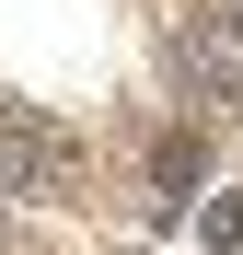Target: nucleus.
<instances>
[{
  "mask_svg": "<svg viewBox=\"0 0 243 255\" xmlns=\"http://www.w3.org/2000/svg\"><path fill=\"white\" fill-rule=\"evenodd\" d=\"M58 162H70V151H58L35 116H0V186H47Z\"/></svg>",
  "mask_w": 243,
  "mask_h": 255,
  "instance_id": "nucleus-2",
  "label": "nucleus"
},
{
  "mask_svg": "<svg viewBox=\"0 0 243 255\" xmlns=\"http://www.w3.org/2000/svg\"><path fill=\"white\" fill-rule=\"evenodd\" d=\"M209 255H243V197H220V209H209Z\"/></svg>",
  "mask_w": 243,
  "mask_h": 255,
  "instance_id": "nucleus-4",
  "label": "nucleus"
},
{
  "mask_svg": "<svg viewBox=\"0 0 243 255\" xmlns=\"http://www.w3.org/2000/svg\"><path fill=\"white\" fill-rule=\"evenodd\" d=\"M0 255H12V244H0Z\"/></svg>",
  "mask_w": 243,
  "mask_h": 255,
  "instance_id": "nucleus-5",
  "label": "nucleus"
},
{
  "mask_svg": "<svg viewBox=\"0 0 243 255\" xmlns=\"http://www.w3.org/2000/svg\"><path fill=\"white\" fill-rule=\"evenodd\" d=\"M174 81H185V105L232 116L243 105V12H185L174 23Z\"/></svg>",
  "mask_w": 243,
  "mask_h": 255,
  "instance_id": "nucleus-1",
  "label": "nucleus"
},
{
  "mask_svg": "<svg viewBox=\"0 0 243 255\" xmlns=\"http://www.w3.org/2000/svg\"><path fill=\"white\" fill-rule=\"evenodd\" d=\"M151 186H162V197H197V186H209V139H197V128H174V139L151 151Z\"/></svg>",
  "mask_w": 243,
  "mask_h": 255,
  "instance_id": "nucleus-3",
  "label": "nucleus"
}]
</instances>
